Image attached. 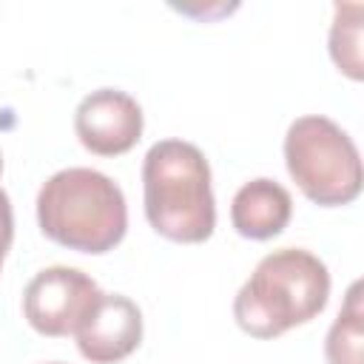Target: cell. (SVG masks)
Segmentation results:
<instances>
[{"mask_svg": "<svg viewBox=\"0 0 364 364\" xmlns=\"http://www.w3.org/2000/svg\"><path fill=\"white\" fill-rule=\"evenodd\" d=\"M330 299L327 264L304 247H279L259 259L233 299V318L253 338H279L313 321Z\"/></svg>", "mask_w": 364, "mask_h": 364, "instance_id": "1", "label": "cell"}, {"mask_svg": "<svg viewBox=\"0 0 364 364\" xmlns=\"http://www.w3.org/2000/svg\"><path fill=\"white\" fill-rule=\"evenodd\" d=\"M142 202L148 225L168 242L202 245L216 228L210 165L185 139H159L142 159Z\"/></svg>", "mask_w": 364, "mask_h": 364, "instance_id": "2", "label": "cell"}, {"mask_svg": "<svg viewBox=\"0 0 364 364\" xmlns=\"http://www.w3.org/2000/svg\"><path fill=\"white\" fill-rule=\"evenodd\" d=\"M37 225L46 239L77 253H108L128 230L122 188L94 168H63L37 191Z\"/></svg>", "mask_w": 364, "mask_h": 364, "instance_id": "3", "label": "cell"}, {"mask_svg": "<svg viewBox=\"0 0 364 364\" xmlns=\"http://www.w3.org/2000/svg\"><path fill=\"white\" fill-rule=\"evenodd\" d=\"M284 165L299 191L321 208L350 205L361 193V154L353 136L330 117L307 114L290 122Z\"/></svg>", "mask_w": 364, "mask_h": 364, "instance_id": "4", "label": "cell"}, {"mask_svg": "<svg viewBox=\"0 0 364 364\" xmlns=\"http://www.w3.org/2000/svg\"><path fill=\"white\" fill-rule=\"evenodd\" d=\"M100 293V284L77 267H43L23 290V316L40 336H74L77 324L85 318Z\"/></svg>", "mask_w": 364, "mask_h": 364, "instance_id": "5", "label": "cell"}, {"mask_svg": "<svg viewBox=\"0 0 364 364\" xmlns=\"http://www.w3.org/2000/svg\"><path fill=\"white\" fill-rule=\"evenodd\" d=\"M145 128L142 105L119 88H97L85 94L74 111V134L80 145L97 156L128 154Z\"/></svg>", "mask_w": 364, "mask_h": 364, "instance_id": "6", "label": "cell"}, {"mask_svg": "<svg viewBox=\"0 0 364 364\" xmlns=\"http://www.w3.org/2000/svg\"><path fill=\"white\" fill-rule=\"evenodd\" d=\"M77 350L91 364H117L142 344V310L122 293H100L74 330Z\"/></svg>", "mask_w": 364, "mask_h": 364, "instance_id": "7", "label": "cell"}, {"mask_svg": "<svg viewBox=\"0 0 364 364\" xmlns=\"http://www.w3.org/2000/svg\"><path fill=\"white\" fill-rule=\"evenodd\" d=\"M293 216V199L276 179L259 176L245 182L230 202V225L239 236L253 242H267L279 236Z\"/></svg>", "mask_w": 364, "mask_h": 364, "instance_id": "8", "label": "cell"}, {"mask_svg": "<svg viewBox=\"0 0 364 364\" xmlns=\"http://www.w3.org/2000/svg\"><path fill=\"white\" fill-rule=\"evenodd\" d=\"M327 364H364V307L361 282H353L347 299L324 338Z\"/></svg>", "mask_w": 364, "mask_h": 364, "instance_id": "9", "label": "cell"}, {"mask_svg": "<svg viewBox=\"0 0 364 364\" xmlns=\"http://www.w3.org/2000/svg\"><path fill=\"white\" fill-rule=\"evenodd\" d=\"M361 3H336L330 26V57L341 74L350 80L364 77L361 63Z\"/></svg>", "mask_w": 364, "mask_h": 364, "instance_id": "10", "label": "cell"}, {"mask_svg": "<svg viewBox=\"0 0 364 364\" xmlns=\"http://www.w3.org/2000/svg\"><path fill=\"white\" fill-rule=\"evenodd\" d=\"M11 242H14V210H11L9 193L0 185V270H3V262L11 250Z\"/></svg>", "mask_w": 364, "mask_h": 364, "instance_id": "11", "label": "cell"}, {"mask_svg": "<svg viewBox=\"0 0 364 364\" xmlns=\"http://www.w3.org/2000/svg\"><path fill=\"white\" fill-rule=\"evenodd\" d=\"M0 176H3V154H0Z\"/></svg>", "mask_w": 364, "mask_h": 364, "instance_id": "12", "label": "cell"}, {"mask_svg": "<svg viewBox=\"0 0 364 364\" xmlns=\"http://www.w3.org/2000/svg\"><path fill=\"white\" fill-rule=\"evenodd\" d=\"M46 364H65V361H46Z\"/></svg>", "mask_w": 364, "mask_h": 364, "instance_id": "13", "label": "cell"}]
</instances>
